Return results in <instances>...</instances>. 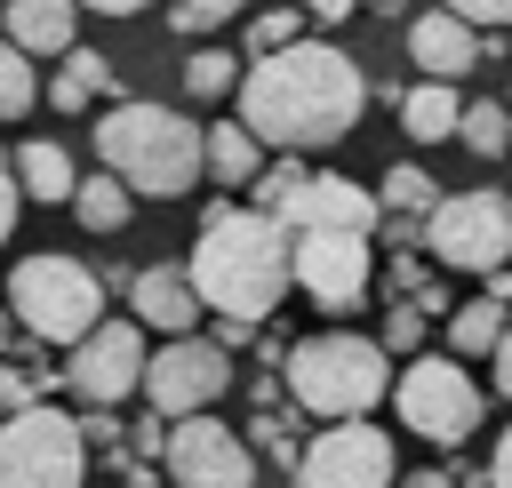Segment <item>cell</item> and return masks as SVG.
<instances>
[{"mask_svg": "<svg viewBox=\"0 0 512 488\" xmlns=\"http://www.w3.org/2000/svg\"><path fill=\"white\" fill-rule=\"evenodd\" d=\"M240 128L264 144V152H320V144H344L360 128V104H368V80L344 48L328 40H288L272 56H256L240 72Z\"/></svg>", "mask_w": 512, "mask_h": 488, "instance_id": "cell-1", "label": "cell"}, {"mask_svg": "<svg viewBox=\"0 0 512 488\" xmlns=\"http://www.w3.org/2000/svg\"><path fill=\"white\" fill-rule=\"evenodd\" d=\"M280 232H288V272H296V288H304L328 320H344V312L368 304V232H376V192H368V184L312 168V176L288 192Z\"/></svg>", "mask_w": 512, "mask_h": 488, "instance_id": "cell-2", "label": "cell"}, {"mask_svg": "<svg viewBox=\"0 0 512 488\" xmlns=\"http://www.w3.org/2000/svg\"><path fill=\"white\" fill-rule=\"evenodd\" d=\"M192 288H200V304L216 312V320H248V328H264L272 312H280V296L296 288V272H288V232H280V216H264V208H208L200 216V240H192Z\"/></svg>", "mask_w": 512, "mask_h": 488, "instance_id": "cell-3", "label": "cell"}, {"mask_svg": "<svg viewBox=\"0 0 512 488\" xmlns=\"http://www.w3.org/2000/svg\"><path fill=\"white\" fill-rule=\"evenodd\" d=\"M96 160L136 192V200H184L208 176V128L184 120L176 104L152 96H120L96 120Z\"/></svg>", "mask_w": 512, "mask_h": 488, "instance_id": "cell-4", "label": "cell"}, {"mask_svg": "<svg viewBox=\"0 0 512 488\" xmlns=\"http://www.w3.org/2000/svg\"><path fill=\"white\" fill-rule=\"evenodd\" d=\"M280 368H288V400H296L304 416H328V424L368 416V408L384 400V384H392L384 344H376V336H352V328H320V336L288 344Z\"/></svg>", "mask_w": 512, "mask_h": 488, "instance_id": "cell-5", "label": "cell"}, {"mask_svg": "<svg viewBox=\"0 0 512 488\" xmlns=\"http://www.w3.org/2000/svg\"><path fill=\"white\" fill-rule=\"evenodd\" d=\"M8 312H16V328L40 336V344H80V336L104 320V280H96L80 256L40 248V256H16V272H8Z\"/></svg>", "mask_w": 512, "mask_h": 488, "instance_id": "cell-6", "label": "cell"}, {"mask_svg": "<svg viewBox=\"0 0 512 488\" xmlns=\"http://www.w3.org/2000/svg\"><path fill=\"white\" fill-rule=\"evenodd\" d=\"M392 408H400V424H408L416 440H432V448H464V440L480 432V416H488V392L464 376V360H448V352H416V360L392 376Z\"/></svg>", "mask_w": 512, "mask_h": 488, "instance_id": "cell-7", "label": "cell"}, {"mask_svg": "<svg viewBox=\"0 0 512 488\" xmlns=\"http://www.w3.org/2000/svg\"><path fill=\"white\" fill-rule=\"evenodd\" d=\"M424 256L440 272H504L512 264V192H440V208L424 216Z\"/></svg>", "mask_w": 512, "mask_h": 488, "instance_id": "cell-8", "label": "cell"}, {"mask_svg": "<svg viewBox=\"0 0 512 488\" xmlns=\"http://www.w3.org/2000/svg\"><path fill=\"white\" fill-rule=\"evenodd\" d=\"M80 480H88L80 416H64L48 400L0 416V488H80Z\"/></svg>", "mask_w": 512, "mask_h": 488, "instance_id": "cell-9", "label": "cell"}, {"mask_svg": "<svg viewBox=\"0 0 512 488\" xmlns=\"http://www.w3.org/2000/svg\"><path fill=\"white\" fill-rule=\"evenodd\" d=\"M144 400H152V416H200V408H216L224 392H232V352L216 344V336H168V344H152V360H144V384H136Z\"/></svg>", "mask_w": 512, "mask_h": 488, "instance_id": "cell-10", "label": "cell"}, {"mask_svg": "<svg viewBox=\"0 0 512 488\" xmlns=\"http://www.w3.org/2000/svg\"><path fill=\"white\" fill-rule=\"evenodd\" d=\"M288 480L296 488H400V456H392L384 424L352 416V424H320Z\"/></svg>", "mask_w": 512, "mask_h": 488, "instance_id": "cell-11", "label": "cell"}, {"mask_svg": "<svg viewBox=\"0 0 512 488\" xmlns=\"http://www.w3.org/2000/svg\"><path fill=\"white\" fill-rule=\"evenodd\" d=\"M160 472H168V488H256V448L200 408V416H176L168 424Z\"/></svg>", "mask_w": 512, "mask_h": 488, "instance_id": "cell-12", "label": "cell"}, {"mask_svg": "<svg viewBox=\"0 0 512 488\" xmlns=\"http://www.w3.org/2000/svg\"><path fill=\"white\" fill-rule=\"evenodd\" d=\"M144 360H152V344H144L136 320H96V328L72 344L64 384H72V400H88V408H120V400L144 384Z\"/></svg>", "mask_w": 512, "mask_h": 488, "instance_id": "cell-13", "label": "cell"}, {"mask_svg": "<svg viewBox=\"0 0 512 488\" xmlns=\"http://www.w3.org/2000/svg\"><path fill=\"white\" fill-rule=\"evenodd\" d=\"M408 56H416L424 80H464V72L488 56V40H480L464 16H448V8H416V16H408Z\"/></svg>", "mask_w": 512, "mask_h": 488, "instance_id": "cell-14", "label": "cell"}, {"mask_svg": "<svg viewBox=\"0 0 512 488\" xmlns=\"http://www.w3.org/2000/svg\"><path fill=\"white\" fill-rule=\"evenodd\" d=\"M208 304H200V288H192V272L184 264H144L136 280H128V320L136 328H160V336H192V320H200Z\"/></svg>", "mask_w": 512, "mask_h": 488, "instance_id": "cell-15", "label": "cell"}, {"mask_svg": "<svg viewBox=\"0 0 512 488\" xmlns=\"http://www.w3.org/2000/svg\"><path fill=\"white\" fill-rule=\"evenodd\" d=\"M8 48H24L32 64L80 48V0H8Z\"/></svg>", "mask_w": 512, "mask_h": 488, "instance_id": "cell-16", "label": "cell"}, {"mask_svg": "<svg viewBox=\"0 0 512 488\" xmlns=\"http://www.w3.org/2000/svg\"><path fill=\"white\" fill-rule=\"evenodd\" d=\"M8 160H16V192H24V200H48V208H56V200H72V184H80V168H72V152H64L56 136L16 144Z\"/></svg>", "mask_w": 512, "mask_h": 488, "instance_id": "cell-17", "label": "cell"}, {"mask_svg": "<svg viewBox=\"0 0 512 488\" xmlns=\"http://www.w3.org/2000/svg\"><path fill=\"white\" fill-rule=\"evenodd\" d=\"M464 104H472V96H456V80H416V88L400 96V128H408L416 144H440V136L464 128Z\"/></svg>", "mask_w": 512, "mask_h": 488, "instance_id": "cell-18", "label": "cell"}, {"mask_svg": "<svg viewBox=\"0 0 512 488\" xmlns=\"http://www.w3.org/2000/svg\"><path fill=\"white\" fill-rule=\"evenodd\" d=\"M104 88H112V64H104L96 48H64V56H56V80L40 88V104H56V112H88Z\"/></svg>", "mask_w": 512, "mask_h": 488, "instance_id": "cell-19", "label": "cell"}, {"mask_svg": "<svg viewBox=\"0 0 512 488\" xmlns=\"http://www.w3.org/2000/svg\"><path fill=\"white\" fill-rule=\"evenodd\" d=\"M504 320H512V304L480 288L472 304H456V312H448V352H456V360H488V352H496V336H504Z\"/></svg>", "mask_w": 512, "mask_h": 488, "instance_id": "cell-20", "label": "cell"}, {"mask_svg": "<svg viewBox=\"0 0 512 488\" xmlns=\"http://www.w3.org/2000/svg\"><path fill=\"white\" fill-rule=\"evenodd\" d=\"M128 208H136V192H128L112 168H88V176L72 184V216H80L88 232H128Z\"/></svg>", "mask_w": 512, "mask_h": 488, "instance_id": "cell-21", "label": "cell"}, {"mask_svg": "<svg viewBox=\"0 0 512 488\" xmlns=\"http://www.w3.org/2000/svg\"><path fill=\"white\" fill-rule=\"evenodd\" d=\"M376 208H384V216H400V224H424V216L440 208V184H432V168H416V160H392V168H384V192H376Z\"/></svg>", "mask_w": 512, "mask_h": 488, "instance_id": "cell-22", "label": "cell"}, {"mask_svg": "<svg viewBox=\"0 0 512 488\" xmlns=\"http://www.w3.org/2000/svg\"><path fill=\"white\" fill-rule=\"evenodd\" d=\"M256 168H264V144H256L240 120H216V128H208V176H216V184H256Z\"/></svg>", "mask_w": 512, "mask_h": 488, "instance_id": "cell-23", "label": "cell"}, {"mask_svg": "<svg viewBox=\"0 0 512 488\" xmlns=\"http://www.w3.org/2000/svg\"><path fill=\"white\" fill-rule=\"evenodd\" d=\"M456 136H464V152H480V160H504V152H512V104H504V96H472Z\"/></svg>", "mask_w": 512, "mask_h": 488, "instance_id": "cell-24", "label": "cell"}, {"mask_svg": "<svg viewBox=\"0 0 512 488\" xmlns=\"http://www.w3.org/2000/svg\"><path fill=\"white\" fill-rule=\"evenodd\" d=\"M240 72H248V64H240L232 48H192V56H184V88H192L200 104L232 96V88H240Z\"/></svg>", "mask_w": 512, "mask_h": 488, "instance_id": "cell-25", "label": "cell"}, {"mask_svg": "<svg viewBox=\"0 0 512 488\" xmlns=\"http://www.w3.org/2000/svg\"><path fill=\"white\" fill-rule=\"evenodd\" d=\"M24 112H40V72L24 48L0 40V120H24Z\"/></svg>", "mask_w": 512, "mask_h": 488, "instance_id": "cell-26", "label": "cell"}, {"mask_svg": "<svg viewBox=\"0 0 512 488\" xmlns=\"http://www.w3.org/2000/svg\"><path fill=\"white\" fill-rule=\"evenodd\" d=\"M304 176H312V168H304L296 152H288V160H264V168H256V208H264V216H280V208H288V192H296Z\"/></svg>", "mask_w": 512, "mask_h": 488, "instance_id": "cell-27", "label": "cell"}, {"mask_svg": "<svg viewBox=\"0 0 512 488\" xmlns=\"http://www.w3.org/2000/svg\"><path fill=\"white\" fill-rule=\"evenodd\" d=\"M248 0H168V24L192 40V32H216V24H232Z\"/></svg>", "mask_w": 512, "mask_h": 488, "instance_id": "cell-28", "label": "cell"}, {"mask_svg": "<svg viewBox=\"0 0 512 488\" xmlns=\"http://www.w3.org/2000/svg\"><path fill=\"white\" fill-rule=\"evenodd\" d=\"M376 344H384V352H400V360H416V344H424V312L400 296V304L384 312V336H376Z\"/></svg>", "mask_w": 512, "mask_h": 488, "instance_id": "cell-29", "label": "cell"}, {"mask_svg": "<svg viewBox=\"0 0 512 488\" xmlns=\"http://www.w3.org/2000/svg\"><path fill=\"white\" fill-rule=\"evenodd\" d=\"M40 384H48V368H16V360L0 352V416L32 408V400H40Z\"/></svg>", "mask_w": 512, "mask_h": 488, "instance_id": "cell-30", "label": "cell"}, {"mask_svg": "<svg viewBox=\"0 0 512 488\" xmlns=\"http://www.w3.org/2000/svg\"><path fill=\"white\" fill-rule=\"evenodd\" d=\"M256 448H264L280 472H296V456H304V440L288 432V416H256Z\"/></svg>", "mask_w": 512, "mask_h": 488, "instance_id": "cell-31", "label": "cell"}, {"mask_svg": "<svg viewBox=\"0 0 512 488\" xmlns=\"http://www.w3.org/2000/svg\"><path fill=\"white\" fill-rule=\"evenodd\" d=\"M296 32H304V16H296V8H264V16H256V32H248V40H256V56H272V48H288V40H296Z\"/></svg>", "mask_w": 512, "mask_h": 488, "instance_id": "cell-32", "label": "cell"}, {"mask_svg": "<svg viewBox=\"0 0 512 488\" xmlns=\"http://www.w3.org/2000/svg\"><path fill=\"white\" fill-rule=\"evenodd\" d=\"M432 8H448V16H464L472 32H496V24H512V0H432Z\"/></svg>", "mask_w": 512, "mask_h": 488, "instance_id": "cell-33", "label": "cell"}, {"mask_svg": "<svg viewBox=\"0 0 512 488\" xmlns=\"http://www.w3.org/2000/svg\"><path fill=\"white\" fill-rule=\"evenodd\" d=\"M80 440H88V448H120V440H128V424H120L112 408H88V416H80Z\"/></svg>", "mask_w": 512, "mask_h": 488, "instance_id": "cell-34", "label": "cell"}, {"mask_svg": "<svg viewBox=\"0 0 512 488\" xmlns=\"http://www.w3.org/2000/svg\"><path fill=\"white\" fill-rule=\"evenodd\" d=\"M16 208H24V192H16V160L0 152V248H8V232H16Z\"/></svg>", "mask_w": 512, "mask_h": 488, "instance_id": "cell-35", "label": "cell"}, {"mask_svg": "<svg viewBox=\"0 0 512 488\" xmlns=\"http://www.w3.org/2000/svg\"><path fill=\"white\" fill-rule=\"evenodd\" d=\"M128 440H136V456H160V448H168V416H144V424H128Z\"/></svg>", "mask_w": 512, "mask_h": 488, "instance_id": "cell-36", "label": "cell"}, {"mask_svg": "<svg viewBox=\"0 0 512 488\" xmlns=\"http://www.w3.org/2000/svg\"><path fill=\"white\" fill-rule=\"evenodd\" d=\"M384 288H392V296H416V288H424V264H416V256H400V264L384 272Z\"/></svg>", "mask_w": 512, "mask_h": 488, "instance_id": "cell-37", "label": "cell"}, {"mask_svg": "<svg viewBox=\"0 0 512 488\" xmlns=\"http://www.w3.org/2000/svg\"><path fill=\"white\" fill-rule=\"evenodd\" d=\"M488 360H496V392L512 400V320H504V336H496V352H488Z\"/></svg>", "mask_w": 512, "mask_h": 488, "instance_id": "cell-38", "label": "cell"}, {"mask_svg": "<svg viewBox=\"0 0 512 488\" xmlns=\"http://www.w3.org/2000/svg\"><path fill=\"white\" fill-rule=\"evenodd\" d=\"M488 488H512V424H504V440H496V456H488Z\"/></svg>", "mask_w": 512, "mask_h": 488, "instance_id": "cell-39", "label": "cell"}, {"mask_svg": "<svg viewBox=\"0 0 512 488\" xmlns=\"http://www.w3.org/2000/svg\"><path fill=\"white\" fill-rule=\"evenodd\" d=\"M216 344H224V352H240V344H256V328H248V320H216Z\"/></svg>", "mask_w": 512, "mask_h": 488, "instance_id": "cell-40", "label": "cell"}, {"mask_svg": "<svg viewBox=\"0 0 512 488\" xmlns=\"http://www.w3.org/2000/svg\"><path fill=\"white\" fill-rule=\"evenodd\" d=\"M304 8H312V16H320V24H344V16H352V8H360V0H304Z\"/></svg>", "mask_w": 512, "mask_h": 488, "instance_id": "cell-41", "label": "cell"}, {"mask_svg": "<svg viewBox=\"0 0 512 488\" xmlns=\"http://www.w3.org/2000/svg\"><path fill=\"white\" fill-rule=\"evenodd\" d=\"M400 488H456V480H448V472H440V464H424V472H408V480H400Z\"/></svg>", "mask_w": 512, "mask_h": 488, "instance_id": "cell-42", "label": "cell"}, {"mask_svg": "<svg viewBox=\"0 0 512 488\" xmlns=\"http://www.w3.org/2000/svg\"><path fill=\"white\" fill-rule=\"evenodd\" d=\"M80 8H96V16H136V8H152V0H80Z\"/></svg>", "mask_w": 512, "mask_h": 488, "instance_id": "cell-43", "label": "cell"}, {"mask_svg": "<svg viewBox=\"0 0 512 488\" xmlns=\"http://www.w3.org/2000/svg\"><path fill=\"white\" fill-rule=\"evenodd\" d=\"M360 8H376V16H400V8H408V0H360Z\"/></svg>", "mask_w": 512, "mask_h": 488, "instance_id": "cell-44", "label": "cell"}, {"mask_svg": "<svg viewBox=\"0 0 512 488\" xmlns=\"http://www.w3.org/2000/svg\"><path fill=\"white\" fill-rule=\"evenodd\" d=\"M8 336H16V312H8V304H0V352H8Z\"/></svg>", "mask_w": 512, "mask_h": 488, "instance_id": "cell-45", "label": "cell"}, {"mask_svg": "<svg viewBox=\"0 0 512 488\" xmlns=\"http://www.w3.org/2000/svg\"><path fill=\"white\" fill-rule=\"evenodd\" d=\"M504 104H512V88H504Z\"/></svg>", "mask_w": 512, "mask_h": 488, "instance_id": "cell-46", "label": "cell"}]
</instances>
